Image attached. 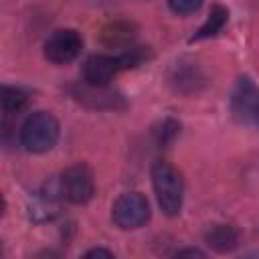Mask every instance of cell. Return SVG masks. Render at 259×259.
I'll list each match as a JSON object with an SVG mask.
<instances>
[{
  "label": "cell",
  "instance_id": "obj_18",
  "mask_svg": "<svg viewBox=\"0 0 259 259\" xmlns=\"http://www.w3.org/2000/svg\"><path fill=\"white\" fill-rule=\"evenodd\" d=\"M176 255H192V257H204V253L200 249H178Z\"/></svg>",
  "mask_w": 259,
  "mask_h": 259
},
{
  "label": "cell",
  "instance_id": "obj_7",
  "mask_svg": "<svg viewBox=\"0 0 259 259\" xmlns=\"http://www.w3.org/2000/svg\"><path fill=\"white\" fill-rule=\"evenodd\" d=\"M121 71L119 59L111 55H91L83 65V81L93 87H107Z\"/></svg>",
  "mask_w": 259,
  "mask_h": 259
},
{
  "label": "cell",
  "instance_id": "obj_12",
  "mask_svg": "<svg viewBox=\"0 0 259 259\" xmlns=\"http://www.w3.org/2000/svg\"><path fill=\"white\" fill-rule=\"evenodd\" d=\"M227 20H229V10H227L223 4H214V6L210 8V14H208V18L204 20V24L190 36V42H196V40H202V38L217 36V34L225 28Z\"/></svg>",
  "mask_w": 259,
  "mask_h": 259
},
{
  "label": "cell",
  "instance_id": "obj_17",
  "mask_svg": "<svg viewBox=\"0 0 259 259\" xmlns=\"http://www.w3.org/2000/svg\"><path fill=\"white\" fill-rule=\"evenodd\" d=\"M85 257H113V253L109 251V249H101V247H95V249H89L87 253H85Z\"/></svg>",
  "mask_w": 259,
  "mask_h": 259
},
{
  "label": "cell",
  "instance_id": "obj_4",
  "mask_svg": "<svg viewBox=\"0 0 259 259\" xmlns=\"http://www.w3.org/2000/svg\"><path fill=\"white\" fill-rule=\"evenodd\" d=\"M113 223L123 231H134L150 221V202L140 192H123L111 208Z\"/></svg>",
  "mask_w": 259,
  "mask_h": 259
},
{
  "label": "cell",
  "instance_id": "obj_1",
  "mask_svg": "<svg viewBox=\"0 0 259 259\" xmlns=\"http://www.w3.org/2000/svg\"><path fill=\"white\" fill-rule=\"evenodd\" d=\"M152 188L158 200V206L166 217H176L182 210L184 202V180L182 174L166 160H156L150 170Z\"/></svg>",
  "mask_w": 259,
  "mask_h": 259
},
{
  "label": "cell",
  "instance_id": "obj_10",
  "mask_svg": "<svg viewBox=\"0 0 259 259\" xmlns=\"http://www.w3.org/2000/svg\"><path fill=\"white\" fill-rule=\"evenodd\" d=\"M170 83L174 85L176 91H182V93H192V91H198V87L204 83V77L200 73V69L194 65V63H176L172 73H170Z\"/></svg>",
  "mask_w": 259,
  "mask_h": 259
},
{
  "label": "cell",
  "instance_id": "obj_9",
  "mask_svg": "<svg viewBox=\"0 0 259 259\" xmlns=\"http://www.w3.org/2000/svg\"><path fill=\"white\" fill-rule=\"evenodd\" d=\"M136 38V24L130 20H113L101 28L99 40L107 49H123Z\"/></svg>",
  "mask_w": 259,
  "mask_h": 259
},
{
  "label": "cell",
  "instance_id": "obj_14",
  "mask_svg": "<svg viewBox=\"0 0 259 259\" xmlns=\"http://www.w3.org/2000/svg\"><path fill=\"white\" fill-rule=\"evenodd\" d=\"M28 97L22 89L18 87H4L2 89V107H4V113H18L24 105H26Z\"/></svg>",
  "mask_w": 259,
  "mask_h": 259
},
{
  "label": "cell",
  "instance_id": "obj_11",
  "mask_svg": "<svg viewBox=\"0 0 259 259\" xmlns=\"http://www.w3.org/2000/svg\"><path fill=\"white\" fill-rule=\"evenodd\" d=\"M204 243L217 253H229L239 247V231L233 225H212L204 233Z\"/></svg>",
  "mask_w": 259,
  "mask_h": 259
},
{
  "label": "cell",
  "instance_id": "obj_3",
  "mask_svg": "<svg viewBox=\"0 0 259 259\" xmlns=\"http://www.w3.org/2000/svg\"><path fill=\"white\" fill-rule=\"evenodd\" d=\"M229 107L237 123L259 130V85L249 75L237 77L231 91Z\"/></svg>",
  "mask_w": 259,
  "mask_h": 259
},
{
  "label": "cell",
  "instance_id": "obj_5",
  "mask_svg": "<svg viewBox=\"0 0 259 259\" xmlns=\"http://www.w3.org/2000/svg\"><path fill=\"white\" fill-rule=\"evenodd\" d=\"M61 190L69 202L87 204L95 194V180L91 168L83 162L69 166L61 176Z\"/></svg>",
  "mask_w": 259,
  "mask_h": 259
},
{
  "label": "cell",
  "instance_id": "obj_13",
  "mask_svg": "<svg viewBox=\"0 0 259 259\" xmlns=\"http://www.w3.org/2000/svg\"><path fill=\"white\" fill-rule=\"evenodd\" d=\"M180 134V121H176L174 117H164L162 121H158V125L154 127V138L158 146H168L170 142H174V138Z\"/></svg>",
  "mask_w": 259,
  "mask_h": 259
},
{
  "label": "cell",
  "instance_id": "obj_2",
  "mask_svg": "<svg viewBox=\"0 0 259 259\" xmlns=\"http://www.w3.org/2000/svg\"><path fill=\"white\" fill-rule=\"evenodd\" d=\"M59 134H61V127L53 113L34 111L24 119L20 127V144L24 150L32 154H45L55 148Z\"/></svg>",
  "mask_w": 259,
  "mask_h": 259
},
{
  "label": "cell",
  "instance_id": "obj_8",
  "mask_svg": "<svg viewBox=\"0 0 259 259\" xmlns=\"http://www.w3.org/2000/svg\"><path fill=\"white\" fill-rule=\"evenodd\" d=\"M75 97L79 101H83L89 107H97V109H117V107H125L121 95L117 93H107L105 87H93V85H81L75 89Z\"/></svg>",
  "mask_w": 259,
  "mask_h": 259
},
{
  "label": "cell",
  "instance_id": "obj_15",
  "mask_svg": "<svg viewBox=\"0 0 259 259\" xmlns=\"http://www.w3.org/2000/svg\"><path fill=\"white\" fill-rule=\"evenodd\" d=\"M117 59H119V67H121V71H123V69H134V67L142 65V63L148 59V49H144V47H132V49H125V53L117 55Z\"/></svg>",
  "mask_w": 259,
  "mask_h": 259
},
{
  "label": "cell",
  "instance_id": "obj_16",
  "mask_svg": "<svg viewBox=\"0 0 259 259\" xmlns=\"http://www.w3.org/2000/svg\"><path fill=\"white\" fill-rule=\"evenodd\" d=\"M168 6L174 14L188 16V14H194L202 6V0H168Z\"/></svg>",
  "mask_w": 259,
  "mask_h": 259
},
{
  "label": "cell",
  "instance_id": "obj_6",
  "mask_svg": "<svg viewBox=\"0 0 259 259\" xmlns=\"http://www.w3.org/2000/svg\"><path fill=\"white\" fill-rule=\"evenodd\" d=\"M83 36L75 28H59L45 40V57L55 65H67L79 57Z\"/></svg>",
  "mask_w": 259,
  "mask_h": 259
}]
</instances>
